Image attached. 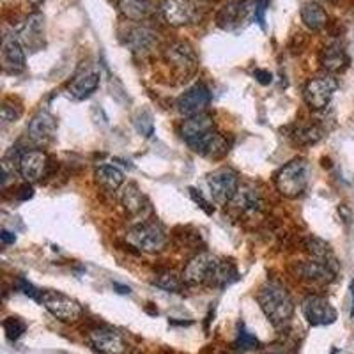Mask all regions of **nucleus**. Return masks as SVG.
<instances>
[{
    "label": "nucleus",
    "mask_w": 354,
    "mask_h": 354,
    "mask_svg": "<svg viewBox=\"0 0 354 354\" xmlns=\"http://www.w3.org/2000/svg\"><path fill=\"white\" fill-rule=\"evenodd\" d=\"M183 283H185V280L179 277H176L174 273L160 274V278H156V280H154V286L160 287V289H163V290H167V292H181Z\"/></svg>",
    "instance_id": "c756f323"
},
{
    "label": "nucleus",
    "mask_w": 354,
    "mask_h": 354,
    "mask_svg": "<svg viewBox=\"0 0 354 354\" xmlns=\"http://www.w3.org/2000/svg\"><path fill=\"white\" fill-rule=\"evenodd\" d=\"M20 289L21 292L25 294V296H28V298L36 299V301H39V296H41V289H36V287L32 286L30 282H27V280H24V278H20Z\"/></svg>",
    "instance_id": "f704fd0d"
},
{
    "label": "nucleus",
    "mask_w": 354,
    "mask_h": 354,
    "mask_svg": "<svg viewBox=\"0 0 354 354\" xmlns=\"http://www.w3.org/2000/svg\"><path fill=\"white\" fill-rule=\"evenodd\" d=\"M338 88L337 78L331 77L330 73L328 75H321V77H315L306 84L305 91H303V97H305V103L312 110H324L333 100L335 93Z\"/></svg>",
    "instance_id": "6e6552de"
},
{
    "label": "nucleus",
    "mask_w": 354,
    "mask_h": 354,
    "mask_svg": "<svg viewBox=\"0 0 354 354\" xmlns=\"http://www.w3.org/2000/svg\"><path fill=\"white\" fill-rule=\"evenodd\" d=\"M290 137H292V140L299 145H314L324 137V131L315 124H299L294 128Z\"/></svg>",
    "instance_id": "c85d7f7f"
},
{
    "label": "nucleus",
    "mask_w": 354,
    "mask_h": 354,
    "mask_svg": "<svg viewBox=\"0 0 354 354\" xmlns=\"http://www.w3.org/2000/svg\"><path fill=\"white\" fill-rule=\"evenodd\" d=\"M319 61H321V66L326 69L328 73H338L344 71L349 64V59H347L346 52L340 44H331V46H326V48L321 52V57H319Z\"/></svg>",
    "instance_id": "412c9836"
},
{
    "label": "nucleus",
    "mask_w": 354,
    "mask_h": 354,
    "mask_svg": "<svg viewBox=\"0 0 354 354\" xmlns=\"http://www.w3.org/2000/svg\"><path fill=\"white\" fill-rule=\"evenodd\" d=\"M301 312L312 326H328L337 321V310L322 296H308L303 301Z\"/></svg>",
    "instance_id": "9d476101"
},
{
    "label": "nucleus",
    "mask_w": 354,
    "mask_h": 354,
    "mask_svg": "<svg viewBox=\"0 0 354 354\" xmlns=\"http://www.w3.org/2000/svg\"><path fill=\"white\" fill-rule=\"evenodd\" d=\"M32 195H34L32 186H30V183H27V185H24L20 188V194H18V198H20V201H28V198H32Z\"/></svg>",
    "instance_id": "58836bf2"
},
{
    "label": "nucleus",
    "mask_w": 354,
    "mask_h": 354,
    "mask_svg": "<svg viewBox=\"0 0 354 354\" xmlns=\"http://www.w3.org/2000/svg\"><path fill=\"white\" fill-rule=\"evenodd\" d=\"M305 246L315 261L326 262V264H331L333 268H337L338 270V262H337V259H335L333 252H331V248L328 243H324L322 239H319V238H308L306 239Z\"/></svg>",
    "instance_id": "cd10ccee"
},
{
    "label": "nucleus",
    "mask_w": 354,
    "mask_h": 354,
    "mask_svg": "<svg viewBox=\"0 0 354 354\" xmlns=\"http://www.w3.org/2000/svg\"><path fill=\"white\" fill-rule=\"evenodd\" d=\"M20 115H21V110L8 105V103H4V105H2V110H0V117H2V122H4V124L15 122Z\"/></svg>",
    "instance_id": "473e14b6"
},
{
    "label": "nucleus",
    "mask_w": 354,
    "mask_h": 354,
    "mask_svg": "<svg viewBox=\"0 0 354 354\" xmlns=\"http://www.w3.org/2000/svg\"><path fill=\"white\" fill-rule=\"evenodd\" d=\"M113 289H117V292L119 294H129L131 292V289L126 286H121V283H113Z\"/></svg>",
    "instance_id": "a19ab883"
},
{
    "label": "nucleus",
    "mask_w": 354,
    "mask_h": 354,
    "mask_svg": "<svg viewBox=\"0 0 354 354\" xmlns=\"http://www.w3.org/2000/svg\"><path fill=\"white\" fill-rule=\"evenodd\" d=\"M121 202L122 207H124V211L129 216H144V214L149 213L151 209L149 201H147V197L142 194V189L138 188L135 183H129V185L122 189Z\"/></svg>",
    "instance_id": "6ab92c4d"
},
{
    "label": "nucleus",
    "mask_w": 354,
    "mask_h": 354,
    "mask_svg": "<svg viewBox=\"0 0 354 354\" xmlns=\"http://www.w3.org/2000/svg\"><path fill=\"white\" fill-rule=\"evenodd\" d=\"M0 239H2V243H4V245H12V243H17V236L6 229L0 232Z\"/></svg>",
    "instance_id": "ea45409f"
},
{
    "label": "nucleus",
    "mask_w": 354,
    "mask_h": 354,
    "mask_svg": "<svg viewBox=\"0 0 354 354\" xmlns=\"http://www.w3.org/2000/svg\"><path fill=\"white\" fill-rule=\"evenodd\" d=\"M254 77L257 78L259 84L262 85H270L271 82H273V75H271L270 71H264V69H257V71L254 73Z\"/></svg>",
    "instance_id": "4c0bfd02"
},
{
    "label": "nucleus",
    "mask_w": 354,
    "mask_h": 354,
    "mask_svg": "<svg viewBox=\"0 0 354 354\" xmlns=\"http://www.w3.org/2000/svg\"><path fill=\"white\" fill-rule=\"evenodd\" d=\"M96 183L101 186V188H105L106 192H117V189L121 188V185L124 183V176L117 167L112 165H101L96 169Z\"/></svg>",
    "instance_id": "a878e982"
},
{
    "label": "nucleus",
    "mask_w": 354,
    "mask_h": 354,
    "mask_svg": "<svg viewBox=\"0 0 354 354\" xmlns=\"http://www.w3.org/2000/svg\"><path fill=\"white\" fill-rule=\"evenodd\" d=\"M310 167L308 161L303 158L289 161L287 165L278 170L274 176V186L278 194L287 198H298L305 194L310 179Z\"/></svg>",
    "instance_id": "7ed1b4c3"
},
{
    "label": "nucleus",
    "mask_w": 354,
    "mask_h": 354,
    "mask_svg": "<svg viewBox=\"0 0 354 354\" xmlns=\"http://www.w3.org/2000/svg\"><path fill=\"white\" fill-rule=\"evenodd\" d=\"M43 17L41 15H32L28 18L27 24L20 30L21 44L27 43L30 50H37L43 44Z\"/></svg>",
    "instance_id": "b1692460"
},
{
    "label": "nucleus",
    "mask_w": 354,
    "mask_h": 354,
    "mask_svg": "<svg viewBox=\"0 0 354 354\" xmlns=\"http://www.w3.org/2000/svg\"><path fill=\"white\" fill-rule=\"evenodd\" d=\"M100 73H84V75H80V77H77L71 82V85H69V94H71L75 100H85V97L91 96V94L100 87Z\"/></svg>",
    "instance_id": "4be33fe9"
},
{
    "label": "nucleus",
    "mask_w": 354,
    "mask_h": 354,
    "mask_svg": "<svg viewBox=\"0 0 354 354\" xmlns=\"http://www.w3.org/2000/svg\"><path fill=\"white\" fill-rule=\"evenodd\" d=\"M301 20L310 30H321L328 24V15L315 2H306L301 8Z\"/></svg>",
    "instance_id": "bb28decb"
},
{
    "label": "nucleus",
    "mask_w": 354,
    "mask_h": 354,
    "mask_svg": "<svg viewBox=\"0 0 354 354\" xmlns=\"http://www.w3.org/2000/svg\"><path fill=\"white\" fill-rule=\"evenodd\" d=\"M126 239L145 254H158L167 245L165 230L154 221H142L138 225L131 227L126 234Z\"/></svg>",
    "instance_id": "20e7f679"
},
{
    "label": "nucleus",
    "mask_w": 354,
    "mask_h": 354,
    "mask_svg": "<svg viewBox=\"0 0 354 354\" xmlns=\"http://www.w3.org/2000/svg\"><path fill=\"white\" fill-rule=\"evenodd\" d=\"M351 294H353V310H351V315L354 317V280L351 282Z\"/></svg>",
    "instance_id": "79ce46f5"
},
{
    "label": "nucleus",
    "mask_w": 354,
    "mask_h": 354,
    "mask_svg": "<svg viewBox=\"0 0 354 354\" xmlns=\"http://www.w3.org/2000/svg\"><path fill=\"white\" fill-rule=\"evenodd\" d=\"M160 9L167 24L172 27L192 24L197 17V9L192 0H163Z\"/></svg>",
    "instance_id": "ddd939ff"
},
{
    "label": "nucleus",
    "mask_w": 354,
    "mask_h": 354,
    "mask_svg": "<svg viewBox=\"0 0 354 354\" xmlns=\"http://www.w3.org/2000/svg\"><path fill=\"white\" fill-rule=\"evenodd\" d=\"M268 6H270V0H255L254 6V18L262 28H264L266 21V11H268Z\"/></svg>",
    "instance_id": "72a5a7b5"
},
{
    "label": "nucleus",
    "mask_w": 354,
    "mask_h": 354,
    "mask_svg": "<svg viewBox=\"0 0 354 354\" xmlns=\"http://www.w3.org/2000/svg\"><path fill=\"white\" fill-rule=\"evenodd\" d=\"M221 261L216 255L209 252H201L195 257L189 259L183 271V280L189 286H213L216 278L218 270H220Z\"/></svg>",
    "instance_id": "39448f33"
},
{
    "label": "nucleus",
    "mask_w": 354,
    "mask_h": 354,
    "mask_svg": "<svg viewBox=\"0 0 354 354\" xmlns=\"http://www.w3.org/2000/svg\"><path fill=\"white\" fill-rule=\"evenodd\" d=\"M137 128L142 135H145V137H151L154 131V126H153V121H151V117L149 115L145 117V122L137 121Z\"/></svg>",
    "instance_id": "e433bc0d"
},
{
    "label": "nucleus",
    "mask_w": 354,
    "mask_h": 354,
    "mask_svg": "<svg viewBox=\"0 0 354 354\" xmlns=\"http://www.w3.org/2000/svg\"><path fill=\"white\" fill-rule=\"evenodd\" d=\"M156 34L153 30L145 27H137L129 30L128 36V44L129 48L133 50L135 53H140V55H147L151 50L154 48V44H156Z\"/></svg>",
    "instance_id": "5701e85b"
},
{
    "label": "nucleus",
    "mask_w": 354,
    "mask_h": 354,
    "mask_svg": "<svg viewBox=\"0 0 354 354\" xmlns=\"http://www.w3.org/2000/svg\"><path fill=\"white\" fill-rule=\"evenodd\" d=\"M232 202L243 213H257V211L262 209V205H264L261 194L255 188H252V186H241Z\"/></svg>",
    "instance_id": "393cba45"
},
{
    "label": "nucleus",
    "mask_w": 354,
    "mask_h": 354,
    "mask_svg": "<svg viewBox=\"0 0 354 354\" xmlns=\"http://www.w3.org/2000/svg\"><path fill=\"white\" fill-rule=\"evenodd\" d=\"M48 156L43 151H25L18 158V170L27 183L41 181L48 174Z\"/></svg>",
    "instance_id": "9b49d317"
},
{
    "label": "nucleus",
    "mask_w": 354,
    "mask_h": 354,
    "mask_svg": "<svg viewBox=\"0 0 354 354\" xmlns=\"http://www.w3.org/2000/svg\"><path fill=\"white\" fill-rule=\"evenodd\" d=\"M2 326H4V331L9 340H18L25 333V330H27V324L20 317H8Z\"/></svg>",
    "instance_id": "7c9ffc66"
},
{
    "label": "nucleus",
    "mask_w": 354,
    "mask_h": 354,
    "mask_svg": "<svg viewBox=\"0 0 354 354\" xmlns=\"http://www.w3.org/2000/svg\"><path fill=\"white\" fill-rule=\"evenodd\" d=\"M181 137L194 153L205 158H220L227 153V140L214 126L209 113L188 117L181 126Z\"/></svg>",
    "instance_id": "f257e3e1"
},
{
    "label": "nucleus",
    "mask_w": 354,
    "mask_h": 354,
    "mask_svg": "<svg viewBox=\"0 0 354 354\" xmlns=\"http://www.w3.org/2000/svg\"><path fill=\"white\" fill-rule=\"evenodd\" d=\"M326 2H335V0H326Z\"/></svg>",
    "instance_id": "c03bdc74"
},
{
    "label": "nucleus",
    "mask_w": 354,
    "mask_h": 354,
    "mask_svg": "<svg viewBox=\"0 0 354 354\" xmlns=\"http://www.w3.org/2000/svg\"><path fill=\"white\" fill-rule=\"evenodd\" d=\"M211 105V91L204 84H195L186 93H183L177 100V112L188 117L205 113Z\"/></svg>",
    "instance_id": "1a4fd4ad"
},
{
    "label": "nucleus",
    "mask_w": 354,
    "mask_h": 354,
    "mask_svg": "<svg viewBox=\"0 0 354 354\" xmlns=\"http://www.w3.org/2000/svg\"><path fill=\"white\" fill-rule=\"evenodd\" d=\"M165 61L169 62L170 68L183 75H192L197 69L198 59L195 55L194 48L188 43H174L165 50Z\"/></svg>",
    "instance_id": "f8f14e48"
},
{
    "label": "nucleus",
    "mask_w": 354,
    "mask_h": 354,
    "mask_svg": "<svg viewBox=\"0 0 354 354\" xmlns=\"http://www.w3.org/2000/svg\"><path fill=\"white\" fill-rule=\"evenodd\" d=\"M28 2H32V4H41V2H43V0H28Z\"/></svg>",
    "instance_id": "37998d69"
},
{
    "label": "nucleus",
    "mask_w": 354,
    "mask_h": 354,
    "mask_svg": "<svg viewBox=\"0 0 354 354\" xmlns=\"http://www.w3.org/2000/svg\"><path fill=\"white\" fill-rule=\"evenodd\" d=\"M250 9L252 8H250L248 0H230L218 11V25L225 30H234V28L241 27L248 20Z\"/></svg>",
    "instance_id": "f3484780"
},
{
    "label": "nucleus",
    "mask_w": 354,
    "mask_h": 354,
    "mask_svg": "<svg viewBox=\"0 0 354 354\" xmlns=\"http://www.w3.org/2000/svg\"><path fill=\"white\" fill-rule=\"evenodd\" d=\"M296 273L299 278H303L305 282L314 283V286H326V283L333 282L335 274L338 273L337 268L331 264L321 261H308V262H299L296 266Z\"/></svg>",
    "instance_id": "4468645a"
},
{
    "label": "nucleus",
    "mask_w": 354,
    "mask_h": 354,
    "mask_svg": "<svg viewBox=\"0 0 354 354\" xmlns=\"http://www.w3.org/2000/svg\"><path fill=\"white\" fill-rule=\"evenodd\" d=\"M238 346H239V349H243V351L257 349L259 340L255 335H252L250 331H246L245 328H241V331H239V335H238Z\"/></svg>",
    "instance_id": "2f4dec72"
},
{
    "label": "nucleus",
    "mask_w": 354,
    "mask_h": 354,
    "mask_svg": "<svg viewBox=\"0 0 354 354\" xmlns=\"http://www.w3.org/2000/svg\"><path fill=\"white\" fill-rule=\"evenodd\" d=\"M88 342L101 354H124L126 342L121 333L110 328H96L88 333Z\"/></svg>",
    "instance_id": "2eb2a0df"
},
{
    "label": "nucleus",
    "mask_w": 354,
    "mask_h": 354,
    "mask_svg": "<svg viewBox=\"0 0 354 354\" xmlns=\"http://www.w3.org/2000/svg\"><path fill=\"white\" fill-rule=\"evenodd\" d=\"M207 188L211 197L218 204H229L234 201L239 189V176L229 167H221L207 176Z\"/></svg>",
    "instance_id": "0eeeda50"
},
{
    "label": "nucleus",
    "mask_w": 354,
    "mask_h": 354,
    "mask_svg": "<svg viewBox=\"0 0 354 354\" xmlns=\"http://www.w3.org/2000/svg\"><path fill=\"white\" fill-rule=\"evenodd\" d=\"M119 11L131 21H144L156 11L153 0H119Z\"/></svg>",
    "instance_id": "aec40b11"
},
{
    "label": "nucleus",
    "mask_w": 354,
    "mask_h": 354,
    "mask_svg": "<svg viewBox=\"0 0 354 354\" xmlns=\"http://www.w3.org/2000/svg\"><path fill=\"white\" fill-rule=\"evenodd\" d=\"M189 195H192V198H194V201L197 202L198 205H201V207L205 211V213H207V214L213 213V207H211V205H209V202H207L204 197H202L201 192H197V189H194V188H189Z\"/></svg>",
    "instance_id": "c9c22d12"
},
{
    "label": "nucleus",
    "mask_w": 354,
    "mask_h": 354,
    "mask_svg": "<svg viewBox=\"0 0 354 354\" xmlns=\"http://www.w3.org/2000/svg\"><path fill=\"white\" fill-rule=\"evenodd\" d=\"M2 64L8 73H21L25 69L24 44L17 34H9L2 41Z\"/></svg>",
    "instance_id": "a211bd4d"
},
{
    "label": "nucleus",
    "mask_w": 354,
    "mask_h": 354,
    "mask_svg": "<svg viewBox=\"0 0 354 354\" xmlns=\"http://www.w3.org/2000/svg\"><path fill=\"white\" fill-rule=\"evenodd\" d=\"M57 133L55 117L46 110H41L32 117V121L28 124L27 135L36 145H46L53 140Z\"/></svg>",
    "instance_id": "dca6fc26"
},
{
    "label": "nucleus",
    "mask_w": 354,
    "mask_h": 354,
    "mask_svg": "<svg viewBox=\"0 0 354 354\" xmlns=\"http://www.w3.org/2000/svg\"><path fill=\"white\" fill-rule=\"evenodd\" d=\"M257 301L268 321L277 330H282L290 322L294 315V303L290 294L283 286L277 282H268L261 287L257 294Z\"/></svg>",
    "instance_id": "f03ea898"
},
{
    "label": "nucleus",
    "mask_w": 354,
    "mask_h": 354,
    "mask_svg": "<svg viewBox=\"0 0 354 354\" xmlns=\"http://www.w3.org/2000/svg\"><path fill=\"white\" fill-rule=\"evenodd\" d=\"M39 303L53 317L62 322H77L84 315L80 303L59 290H41Z\"/></svg>",
    "instance_id": "423d86ee"
}]
</instances>
